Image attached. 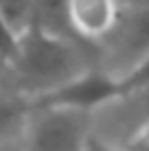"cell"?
<instances>
[{
    "instance_id": "1",
    "label": "cell",
    "mask_w": 149,
    "mask_h": 151,
    "mask_svg": "<svg viewBox=\"0 0 149 151\" xmlns=\"http://www.w3.org/2000/svg\"><path fill=\"white\" fill-rule=\"evenodd\" d=\"M90 46L29 24L18 35L11 57L0 64V88L29 101L50 94L99 66Z\"/></svg>"
},
{
    "instance_id": "2",
    "label": "cell",
    "mask_w": 149,
    "mask_h": 151,
    "mask_svg": "<svg viewBox=\"0 0 149 151\" xmlns=\"http://www.w3.org/2000/svg\"><path fill=\"white\" fill-rule=\"evenodd\" d=\"M90 112L73 107H37L31 112L22 151H86Z\"/></svg>"
},
{
    "instance_id": "3",
    "label": "cell",
    "mask_w": 149,
    "mask_h": 151,
    "mask_svg": "<svg viewBox=\"0 0 149 151\" xmlns=\"http://www.w3.org/2000/svg\"><path fill=\"white\" fill-rule=\"evenodd\" d=\"M99 66H121L125 75L149 57V7H121L114 29L99 42Z\"/></svg>"
},
{
    "instance_id": "4",
    "label": "cell",
    "mask_w": 149,
    "mask_h": 151,
    "mask_svg": "<svg viewBox=\"0 0 149 151\" xmlns=\"http://www.w3.org/2000/svg\"><path fill=\"white\" fill-rule=\"evenodd\" d=\"M66 9L75 35L88 44H99L121 15L119 0H66Z\"/></svg>"
},
{
    "instance_id": "5",
    "label": "cell",
    "mask_w": 149,
    "mask_h": 151,
    "mask_svg": "<svg viewBox=\"0 0 149 151\" xmlns=\"http://www.w3.org/2000/svg\"><path fill=\"white\" fill-rule=\"evenodd\" d=\"M31 101L0 88V147L20 145L31 118Z\"/></svg>"
},
{
    "instance_id": "6",
    "label": "cell",
    "mask_w": 149,
    "mask_h": 151,
    "mask_svg": "<svg viewBox=\"0 0 149 151\" xmlns=\"http://www.w3.org/2000/svg\"><path fill=\"white\" fill-rule=\"evenodd\" d=\"M123 151H149V118L125 138Z\"/></svg>"
},
{
    "instance_id": "7",
    "label": "cell",
    "mask_w": 149,
    "mask_h": 151,
    "mask_svg": "<svg viewBox=\"0 0 149 151\" xmlns=\"http://www.w3.org/2000/svg\"><path fill=\"white\" fill-rule=\"evenodd\" d=\"M86 151H123V149H116V147H112V145H107L103 142L101 138H96L94 134L88 138V145H86Z\"/></svg>"
},
{
    "instance_id": "8",
    "label": "cell",
    "mask_w": 149,
    "mask_h": 151,
    "mask_svg": "<svg viewBox=\"0 0 149 151\" xmlns=\"http://www.w3.org/2000/svg\"><path fill=\"white\" fill-rule=\"evenodd\" d=\"M121 7H149V0H119Z\"/></svg>"
},
{
    "instance_id": "9",
    "label": "cell",
    "mask_w": 149,
    "mask_h": 151,
    "mask_svg": "<svg viewBox=\"0 0 149 151\" xmlns=\"http://www.w3.org/2000/svg\"><path fill=\"white\" fill-rule=\"evenodd\" d=\"M0 151H22L20 145H13V147H0Z\"/></svg>"
}]
</instances>
